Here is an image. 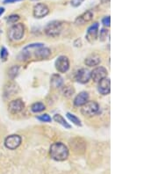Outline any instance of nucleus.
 <instances>
[{
  "instance_id": "39448f33",
  "label": "nucleus",
  "mask_w": 158,
  "mask_h": 174,
  "mask_svg": "<svg viewBox=\"0 0 158 174\" xmlns=\"http://www.w3.org/2000/svg\"><path fill=\"white\" fill-rule=\"evenodd\" d=\"M22 139L19 135H11L5 140V146L9 149H15L21 144Z\"/></svg>"
},
{
  "instance_id": "0eeeda50",
  "label": "nucleus",
  "mask_w": 158,
  "mask_h": 174,
  "mask_svg": "<svg viewBox=\"0 0 158 174\" xmlns=\"http://www.w3.org/2000/svg\"><path fill=\"white\" fill-rule=\"evenodd\" d=\"M107 70L105 67H96L92 71H91V78L93 79L94 82L98 83L107 77Z\"/></svg>"
},
{
  "instance_id": "f8f14e48",
  "label": "nucleus",
  "mask_w": 158,
  "mask_h": 174,
  "mask_svg": "<svg viewBox=\"0 0 158 174\" xmlns=\"http://www.w3.org/2000/svg\"><path fill=\"white\" fill-rule=\"evenodd\" d=\"M97 90L100 94L102 95H108L111 92V81L109 78H104L101 81L98 82Z\"/></svg>"
},
{
  "instance_id": "c756f323",
  "label": "nucleus",
  "mask_w": 158,
  "mask_h": 174,
  "mask_svg": "<svg viewBox=\"0 0 158 174\" xmlns=\"http://www.w3.org/2000/svg\"><path fill=\"white\" fill-rule=\"evenodd\" d=\"M20 1H23V0H4V4H12Z\"/></svg>"
},
{
  "instance_id": "b1692460",
  "label": "nucleus",
  "mask_w": 158,
  "mask_h": 174,
  "mask_svg": "<svg viewBox=\"0 0 158 174\" xmlns=\"http://www.w3.org/2000/svg\"><path fill=\"white\" fill-rule=\"evenodd\" d=\"M37 120H39V121H41V122H51L52 119L51 117L48 115V114H41L40 116H37Z\"/></svg>"
},
{
  "instance_id": "9b49d317",
  "label": "nucleus",
  "mask_w": 158,
  "mask_h": 174,
  "mask_svg": "<svg viewBox=\"0 0 158 174\" xmlns=\"http://www.w3.org/2000/svg\"><path fill=\"white\" fill-rule=\"evenodd\" d=\"M49 12V9L45 4H37V5L34 7V16L37 18V19H41L47 16Z\"/></svg>"
},
{
  "instance_id": "a878e982",
  "label": "nucleus",
  "mask_w": 158,
  "mask_h": 174,
  "mask_svg": "<svg viewBox=\"0 0 158 174\" xmlns=\"http://www.w3.org/2000/svg\"><path fill=\"white\" fill-rule=\"evenodd\" d=\"M8 55L9 53L7 51V49L5 48V47H3L1 48V51H0V57H1V60L2 61H6L7 57H8Z\"/></svg>"
},
{
  "instance_id": "a211bd4d",
  "label": "nucleus",
  "mask_w": 158,
  "mask_h": 174,
  "mask_svg": "<svg viewBox=\"0 0 158 174\" xmlns=\"http://www.w3.org/2000/svg\"><path fill=\"white\" fill-rule=\"evenodd\" d=\"M18 87L15 84L13 83H9L7 84L5 87V96H11L17 92Z\"/></svg>"
},
{
  "instance_id": "2eb2a0df",
  "label": "nucleus",
  "mask_w": 158,
  "mask_h": 174,
  "mask_svg": "<svg viewBox=\"0 0 158 174\" xmlns=\"http://www.w3.org/2000/svg\"><path fill=\"white\" fill-rule=\"evenodd\" d=\"M87 101H89V94L86 92H82L77 94L75 99H74V105L76 107H82L84 106Z\"/></svg>"
},
{
  "instance_id": "f257e3e1",
  "label": "nucleus",
  "mask_w": 158,
  "mask_h": 174,
  "mask_svg": "<svg viewBox=\"0 0 158 174\" xmlns=\"http://www.w3.org/2000/svg\"><path fill=\"white\" fill-rule=\"evenodd\" d=\"M50 157L56 161H64L69 157V149L62 143H55L50 147Z\"/></svg>"
},
{
  "instance_id": "aec40b11",
  "label": "nucleus",
  "mask_w": 158,
  "mask_h": 174,
  "mask_svg": "<svg viewBox=\"0 0 158 174\" xmlns=\"http://www.w3.org/2000/svg\"><path fill=\"white\" fill-rule=\"evenodd\" d=\"M45 109H46L45 105L41 102L34 103V104H33L32 107H31V110H32V112H34V113H41L42 111H44Z\"/></svg>"
},
{
  "instance_id": "1a4fd4ad",
  "label": "nucleus",
  "mask_w": 158,
  "mask_h": 174,
  "mask_svg": "<svg viewBox=\"0 0 158 174\" xmlns=\"http://www.w3.org/2000/svg\"><path fill=\"white\" fill-rule=\"evenodd\" d=\"M75 78L80 84H86L91 79V71L88 69H84V68L80 69L76 73Z\"/></svg>"
},
{
  "instance_id": "412c9836",
  "label": "nucleus",
  "mask_w": 158,
  "mask_h": 174,
  "mask_svg": "<svg viewBox=\"0 0 158 174\" xmlns=\"http://www.w3.org/2000/svg\"><path fill=\"white\" fill-rule=\"evenodd\" d=\"M61 92H62L63 96H65L66 98H70L75 93V90L70 85H65V86H63Z\"/></svg>"
},
{
  "instance_id": "7ed1b4c3",
  "label": "nucleus",
  "mask_w": 158,
  "mask_h": 174,
  "mask_svg": "<svg viewBox=\"0 0 158 174\" xmlns=\"http://www.w3.org/2000/svg\"><path fill=\"white\" fill-rule=\"evenodd\" d=\"M99 112V105L96 101H87L84 106H82L81 113L84 116L92 117L96 115Z\"/></svg>"
},
{
  "instance_id": "423d86ee",
  "label": "nucleus",
  "mask_w": 158,
  "mask_h": 174,
  "mask_svg": "<svg viewBox=\"0 0 158 174\" xmlns=\"http://www.w3.org/2000/svg\"><path fill=\"white\" fill-rule=\"evenodd\" d=\"M56 69L60 73H65L70 69V61L69 58L65 56H61L56 59L55 62Z\"/></svg>"
},
{
  "instance_id": "f03ea898",
  "label": "nucleus",
  "mask_w": 158,
  "mask_h": 174,
  "mask_svg": "<svg viewBox=\"0 0 158 174\" xmlns=\"http://www.w3.org/2000/svg\"><path fill=\"white\" fill-rule=\"evenodd\" d=\"M25 34V26L22 23H18L11 26L8 32V36L11 41H20Z\"/></svg>"
},
{
  "instance_id": "393cba45",
  "label": "nucleus",
  "mask_w": 158,
  "mask_h": 174,
  "mask_svg": "<svg viewBox=\"0 0 158 174\" xmlns=\"http://www.w3.org/2000/svg\"><path fill=\"white\" fill-rule=\"evenodd\" d=\"M108 30L106 29V28H102L100 30V33H99V40L100 41H105L106 40L107 35H108Z\"/></svg>"
},
{
  "instance_id": "6e6552de",
  "label": "nucleus",
  "mask_w": 158,
  "mask_h": 174,
  "mask_svg": "<svg viewBox=\"0 0 158 174\" xmlns=\"http://www.w3.org/2000/svg\"><path fill=\"white\" fill-rule=\"evenodd\" d=\"M24 108H25V103L23 102V100L20 98L11 101L9 103V106H8V110L12 114H17V113H20L21 111H23Z\"/></svg>"
},
{
  "instance_id": "2f4dec72",
  "label": "nucleus",
  "mask_w": 158,
  "mask_h": 174,
  "mask_svg": "<svg viewBox=\"0 0 158 174\" xmlns=\"http://www.w3.org/2000/svg\"><path fill=\"white\" fill-rule=\"evenodd\" d=\"M107 1H110V0H107Z\"/></svg>"
},
{
  "instance_id": "c85d7f7f",
  "label": "nucleus",
  "mask_w": 158,
  "mask_h": 174,
  "mask_svg": "<svg viewBox=\"0 0 158 174\" xmlns=\"http://www.w3.org/2000/svg\"><path fill=\"white\" fill-rule=\"evenodd\" d=\"M84 0H71L70 1V4H71L72 6L74 7H78L79 5H82V3L84 2Z\"/></svg>"
},
{
  "instance_id": "4be33fe9",
  "label": "nucleus",
  "mask_w": 158,
  "mask_h": 174,
  "mask_svg": "<svg viewBox=\"0 0 158 174\" xmlns=\"http://www.w3.org/2000/svg\"><path fill=\"white\" fill-rule=\"evenodd\" d=\"M19 71H20V67L18 65H13L12 67H11L9 71H8V76L11 79H14L18 76Z\"/></svg>"
},
{
  "instance_id": "cd10ccee",
  "label": "nucleus",
  "mask_w": 158,
  "mask_h": 174,
  "mask_svg": "<svg viewBox=\"0 0 158 174\" xmlns=\"http://www.w3.org/2000/svg\"><path fill=\"white\" fill-rule=\"evenodd\" d=\"M102 23L103 25L105 26H107V27H109L110 25H111V18H110V16H106V17H105L104 19L102 20Z\"/></svg>"
},
{
  "instance_id": "f3484780",
  "label": "nucleus",
  "mask_w": 158,
  "mask_h": 174,
  "mask_svg": "<svg viewBox=\"0 0 158 174\" xmlns=\"http://www.w3.org/2000/svg\"><path fill=\"white\" fill-rule=\"evenodd\" d=\"M50 84L54 88H59V87L62 86L63 84V79L62 77L58 75V74H54L52 75L51 80H50Z\"/></svg>"
},
{
  "instance_id": "9d476101",
  "label": "nucleus",
  "mask_w": 158,
  "mask_h": 174,
  "mask_svg": "<svg viewBox=\"0 0 158 174\" xmlns=\"http://www.w3.org/2000/svg\"><path fill=\"white\" fill-rule=\"evenodd\" d=\"M97 36H98V23L95 22L88 28L85 38L90 43H93L97 40Z\"/></svg>"
},
{
  "instance_id": "20e7f679",
  "label": "nucleus",
  "mask_w": 158,
  "mask_h": 174,
  "mask_svg": "<svg viewBox=\"0 0 158 174\" xmlns=\"http://www.w3.org/2000/svg\"><path fill=\"white\" fill-rule=\"evenodd\" d=\"M62 30V25L60 21H54L49 22L45 26V34L49 37H57L60 35Z\"/></svg>"
},
{
  "instance_id": "7c9ffc66",
  "label": "nucleus",
  "mask_w": 158,
  "mask_h": 174,
  "mask_svg": "<svg viewBox=\"0 0 158 174\" xmlns=\"http://www.w3.org/2000/svg\"><path fill=\"white\" fill-rule=\"evenodd\" d=\"M4 12H5V9H4L3 7H0V16L2 15Z\"/></svg>"
},
{
  "instance_id": "dca6fc26",
  "label": "nucleus",
  "mask_w": 158,
  "mask_h": 174,
  "mask_svg": "<svg viewBox=\"0 0 158 174\" xmlns=\"http://www.w3.org/2000/svg\"><path fill=\"white\" fill-rule=\"evenodd\" d=\"M101 59L100 57L97 56V55H92L90 57H88L84 61V63L86 64L87 66L92 67V66H97L100 63Z\"/></svg>"
},
{
  "instance_id": "6ab92c4d",
  "label": "nucleus",
  "mask_w": 158,
  "mask_h": 174,
  "mask_svg": "<svg viewBox=\"0 0 158 174\" xmlns=\"http://www.w3.org/2000/svg\"><path fill=\"white\" fill-rule=\"evenodd\" d=\"M54 121H55L56 122L61 124V126H63L64 128H68V129H70V128H71V126H70L69 123L67 122L66 120L62 117L61 114H58V113L55 114V115H54Z\"/></svg>"
},
{
  "instance_id": "4468645a",
  "label": "nucleus",
  "mask_w": 158,
  "mask_h": 174,
  "mask_svg": "<svg viewBox=\"0 0 158 174\" xmlns=\"http://www.w3.org/2000/svg\"><path fill=\"white\" fill-rule=\"evenodd\" d=\"M93 19V12L92 11H87L85 12H84L82 15L78 16L77 20L75 21V23L77 25H84L87 22L91 21Z\"/></svg>"
},
{
  "instance_id": "5701e85b",
  "label": "nucleus",
  "mask_w": 158,
  "mask_h": 174,
  "mask_svg": "<svg viewBox=\"0 0 158 174\" xmlns=\"http://www.w3.org/2000/svg\"><path fill=\"white\" fill-rule=\"evenodd\" d=\"M67 117L68 119L73 122L75 125H77V126H79V127H81L82 126V123H81V121H80V119L78 117H77L75 114H72L70 113H67Z\"/></svg>"
},
{
  "instance_id": "bb28decb",
  "label": "nucleus",
  "mask_w": 158,
  "mask_h": 174,
  "mask_svg": "<svg viewBox=\"0 0 158 174\" xmlns=\"http://www.w3.org/2000/svg\"><path fill=\"white\" fill-rule=\"evenodd\" d=\"M19 20H20V16L16 15V14L9 16V17L6 19V21H7L8 23H12V24H13V23H16Z\"/></svg>"
},
{
  "instance_id": "ddd939ff",
  "label": "nucleus",
  "mask_w": 158,
  "mask_h": 174,
  "mask_svg": "<svg viewBox=\"0 0 158 174\" xmlns=\"http://www.w3.org/2000/svg\"><path fill=\"white\" fill-rule=\"evenodd\" d=\"M51 55V50L48 48L45 47H41L38 48L34 50V56L37 59H47L50 57Z\"/></svg>"
}]
</instances>
